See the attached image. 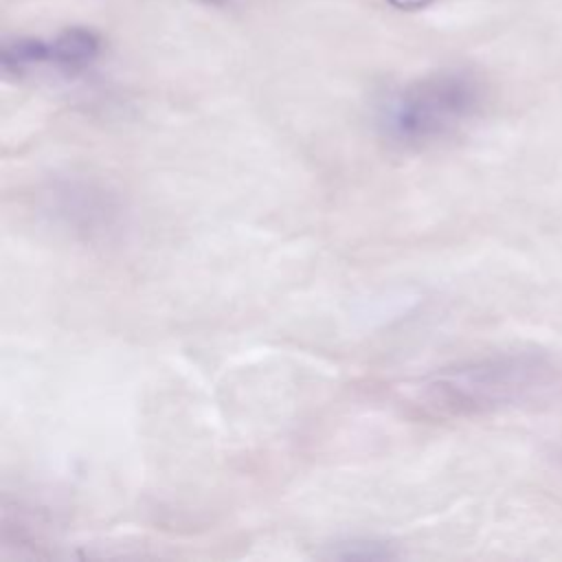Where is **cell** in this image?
Wrapping results in <instances>:
<instances>
[{
    "label": "cell",
    "instance_id": "6da1fadb",
    "mask_svg": "<svg viewBox=\"0 0 562 562\" xmlns=\"http://www.w3.org/2000/svg\"><path fill=\"white\" fill-rule=\"evenodd\" d=\"M562 389V373L536 353H498L439 369L411 389L417 406L443 417H472L536 404Z\"/></svg>",
    "mask_w": 562,
    "mask_h": 562
},
{
    "label": "cell",
    "instance_id": "7a4b0ae2",
    "mask_svg": "<svg viewBox=\"0 0 562 562\" xmlns=\"http://www.w3.org/2000/svg\"><path fill=\"white\" fill-rule=\"evenodd\" d=\"M481 108V88L465 72H437L393 92L378 112L380 134L397 147L424 149L448 140Z\"/></svg>",
    "mask_w": 562,
    "mask_h": 562
},
{
    "label": "cell",
    "instance_id": "3957f363",
    "mask_svg": "<svg viewBox=\"0 0 562 562\" xmlns=\"http://www.w3.org/2000/svg\"><path fill=\"white\" fill-rule=\"evenodd\" d=\"M99 48L101 42L92 31L79 26L66 29L48 42L46 64H53L55 68L66 72H77L97 59Z\"/></svg>",
    "mask_w": 562,
    "mask_h": 562
},
{
    "label": "cell",
    "instance_id": "277c9868",
    "mask_svg": "<svg viewBox=\"0 0 562 562\" xmlns=\"http://www.w3.org/2000/svg\"><path fill=\"white\" fill-rule=\"evenodd\" d=\"M46 59H48V42L33 40V37H20V40L7 42L0 55L4 75H22L33 66L46 64Z\"/></svg>",
    "mask_w": 562,
    "mask_h": 562
},
{
    "label": "cell",
    "instance_id": "5b68a950",
    "mask_svg": "<svg viewBox=\"0 0 562 562\" xmlns=\"http://www.w3.org/2000/svg\"><path fill=\"white\" fill-rule=\"evenodd\" d=\"M336 558L345 560H380V558H391L393 553L384 542H373V540H349L336 544V551H331Z\"/></svg>",
    "mask_w": 562,
    "mask_h": 562
},
{
    "label": "cell",
    "instance_id": "8992f818",
    "mask_svg": "<svg viewBox=\"0 0 562 562\" xmlns=\"http://www.w3.org/2000/svg\"><path fill=\"white\" fill-rule=\"evenodd\" d=\"M389 4H393L395 9H402V11H417V9H424L428 4H432L435 0H386Z\"/></svg>",
    "mask_w": 562,
    "mask_h": 562
}]
</instances>
